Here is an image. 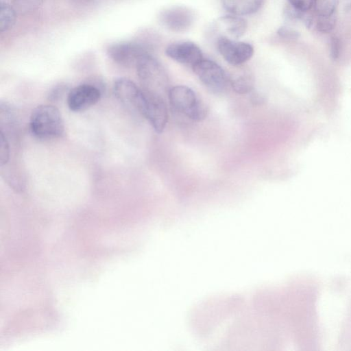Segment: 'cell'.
<instances>
[{
    "label": "cell",
    "mask_w": 351,
    "mask_h": 351,
    "mask_svg": "<svg viewBox=\"0 0 351 351\" xmlns=\"http://www.w3.org/2000/svg\"><path fill=\"white\" fill-rule=\"evenodd\" d=\"M29 127L34 136L42 140L60 137L64 132V124L59 110L50 104L37 106L32 111Z\"/></svg>",
    "instance_id": "cell-1"
},
{
    "label": "cell",
    "mask_w": 351,
    "mask_h": 351,
    "mask_svg": "<svg viewBox=\"0 0 351 351\" xmlns=\"http://www.w3.org/2000/svg\"><path fill=\"white\" fill-rule=\"evenodd\" d=\"M142 88L163 97L168 94L169 78L163 66L151 53L144 56L136 66Z\"/></svg>",
    "instance_id": "cell-2"
},
{
    "label": "cell",
    "mask_w": 351,
    "mask_h": 351,
    "mask_svg": "<svg viewBox=\"0 0 351 351\" xmlns=\"http://www.w3.org/2000/svg\"><path fill=\"white\" fill-rule=\"evenodd\" d=\"M167 97L173 109L189 119L201 121L206 117L207 107L191 88L183 85L173 86L169 90Z\"/></svg>",
    "instance_id": "cell-3"
},
{
    "label": "cell",
    "mask_w": 351,
    "mask_h": 351,
    "mask_svg": "<svg viewBox=\"0 0 351 351\" xmlns=\"http://www.w3.org/2000/svg\"><path fill=\"white\" fill-rule=\"evenodd\" d=\"M139 113L150 123L156 132H163L168 121V110L163 97L143 89Z\"/></svg>",
    "instance_id": "cell-4"
},
{
    "label": "cell",
    "mask_w": 351,
    "mask_h": 351,
    "mask_svg": "<svg viewBox=\"0 0 351 351\" xmlns=\"http://www.w3.org/2000/svg\"><path fill=\"white\" fill-rule=\"evenodd\" d=\"M192 69L202 83L213 93H222L230 83L224 70L213 60L203 58Z\"/></svg>",
    "instance_id": "cell-5"
},
{
    "label": "cell",
    "mask_w": 351,
    "mask_h": 351,
    "mask_svg": "<svg viewBox=\"0 0 351 351\" xmlns=\"http://www.w3.org/2000/svg\"><path fill=\"white\" fill-rule=\"evenodd\" d=\"M150 53L148 48L136 41H121L112 43L107 48V54L115 63L125 67H136L138 61Z\"/></svg>",
    "instance_id": "cell-6"
},
{
    "label": "cell",
    "mask_w": 351,
    "mask_h": 351,
    "mask_svg": "<svg viewBox=\"0 0 351 351\" xmlns=\"http://www.w3.org/2000/svg\"><path fill=\"white\" fill-rule=\"evenodd\" d=\"M217 47L224 60L233 66L245 63L254 54V47L250 43L225 37L217 40Z\"/></svg>",
    "instance_id": "cell-7"
},
{
    "label": "cell",
    "mask_w": 351,
    "mask_h": 351,
    "mask_svg": "<svg viewBox=\"0 0 351 351\" xmlns=\"http://www.w3.org/2000/svg\"><path fill=\"white\" fill-rule=\"evenodd\" d=\"M193 12L185 6H172L161 11L158 16L160 23L174 32H184L193 24Z\"/></svg>",
    "instance_id": "cell-8"
},
{
    "label": "cell",
    "mask_w": 351,
    "mask_h": 351,
    "mask_svg": "<svg viewBox=\"0 0 351 351\" xmlns=\"http://www.w3.org/2000/svg\"><path fill=\"white\" fill-rule=\"evenodd\" d=\"M101 90L92 84H83L71 89L67 94V105L73 112L85 110L97 104Z\"/></svg>",
    "instance_id": "cell-9"
},
{
    "label": "cell",
    "mask_w": 351,
    "mask_h": 351,
    "mask_svg": "<svg viewBox=\"0 0 351 351\" xmlns=\"http://www.w3.org/2000/svg\"><path fill=\"white\" fill-rule=\"evenodd\" d=\"M247 27V21L243 17L230 14L217 19L211 33L217 35L216 40L221 37L237 40L245 34Z\"/></svg>",
    "instance_id": "cell-10"
},
{
    "label": "cell",
    "mask_w": 351,
    "mask_h": 351,
    "mask_svg": "<svg viewBox=\"0 0 351 351\" xmlns=\"http://www.w3.org/2000/svg\"><path fill=\"white\" fill-rule=\"evenodd\" d=\"M166 55L171 59L191 67L203 59L200 48L191 41H177L167 46Z\"/></svg>",
    "instance_id": "cell-11"
},
{
    "label": "cell",
    "mask_w": 351,
    "mask_h": 351,
    "mask_svg": "<svg viewBox=\"0 0 351 351\" xmlns=\"http://www.w3.org/2000/svg\"><path fill=\"white\" fill-rule=\"evenodd\" d=\"M114 93L125 106L139 112L143 90L127 78H119L114 82Z\"/></svg>",
    "instance_id": "cell-12"
},
{
    "label": "cell",
    "mask_w": 351,
    "mask_h": 351,
    "mask_svg": "<svg viewBox=\"0 0 351 351\" xmlns=\"http://www.w3.org/2000/svg\"><path fill=\"white\" fill-rule=\"evenodd\" d=\"M224 9L230 14L242 16L258 12L265 0H221Z\"/></svg>",
    "instance_id": "cell-13"
},
{
    "label": "cell",
    "mask_w": 351,
    "mask_h": 351,
    "mask_svg": "<svg viewBox=\"0 0 351 351\" xmlns=\"http://www.w3.org/2000/svg\"><path fill=\"white\" fill-rule=\"evenodd\" d=\"M16 10L6 2H1L0 5V29L1 32L8 31L12 27L16 21Z\"/></svg>",
    "instance_id": "cell-14"
},
{
    "label": "cell",
    "mask_w": 351,
    "mask_h": 351,
    "mask_svg": "<svg viewBox=\"0 0 351 351\" xmlns=\"http://www.w3.org/2000/svg\"><path fill=\"white\" fill-rule=\"evenodd\" d=\"M230 84L233 90L239 94L249 93L254 88L253 78L246 74L230 79Z\"/></svg>",
    "instance_id": "cell-15"
},
{
    "label": "cell",
    "mask_w": 351,
    "mask_h": 351,
    "mask_svg": "<svg viewBox=\"0 0 351 351\" xmlns=\"http://www.w3.org/2000/svg\"><path fill=\"white\" fill-rule=\"evenodd\" d=\"M337 0H314L313 5L317 16H328L333 15Z\"/></svg>",
    "instance_id": "cell-16"
},
{
    "label": "cell",
    "mask_w": 351,
    "mask_h": 351,
    "mask_svg": "<svg viewBox=\"0 0 351 351\" xmlns=\"http://www.w3.org/2000/svg\"><path fill=\"white\" fill-rule=\"evenodd\" d=\"M43 0H13V6L16 12L27 13L36 9Z\"/></svg>",
    "instance_id": "cell-17"
},
{
    "label": "cell",
    "mask_w": 351,
    "mask_h": 351,
    "mask_svg": "<svg viewBox=\"0 0 351 351\" xmlns=\"http://www.w3.org/2000/svg\"><path fill=\"white\" fill-rule=\"evenodd\" d=\"M316 27L320 32H326L330 31L335 23L334 15L328 16H317Z\"/></svg>",
    "instance_id": "cell-18"
},
{
    "label": "cell",
    "mask_w": 351,
    "mask_h": 351,
    "mask_svg": "<svg viewBox=\"0 0 351 351\" xmlns=\"http://www.w3.org/2000/svg\"><path fill=\"white\" fill-rule=\"evenodd\" d=\"M9 144L3 132L1 131L0 164L5 165L9 160Z\"/></svg>",
    "instance_id": "cell-19"
},
{
    "label": "cell",
    "mask_w": 351,
    "mask_h": 351,
    "mask_svg": "<svg viewBox=\"0 0 351 351\" xmlns=\"http://www.w3.org/2000/svg\"><path fill=\"white\" fill-rule=\"evenodd\" d=\"M291 6L300 12L308 10L313 5L314 0H289Z\"/></svg>",
    "instance_id": "cell-20"
},
{
    "label": "cell",
    "mask_w": 351,
    "mask_h": 351,
    "mask_svg": "<svg viewBox=\"0 0 351 351\" xmlns=\"http://www.w3.org/2000/svg\"><path fill=\"white\" fill-rule=\"evenodd\" d=\"M277 34L282 38L286 39H296L299 37V32L289 27H281L278 31Z\"/></svg>",
    "instance_id": "cell-21"
},
{
    "label": "cell",
    "mask_w": 351,
    "mask_h": 351,
    "mask_svg": "<svg viewBox=\"0 0 351 351\" xmlns=\"http://www.w3.org/2000/svg\"><path fill=\"white\" fill-rule=\"evenodd\" d=\"M341 44L339 40L336 37H332L330 40V53L334 59H336L340 52Z\"/></svg>",
    "instance_id": "cell-22"
},
{
    "label": "cell",
    "mask_w": 351,
    "mask_h": 351,
    "mask_svg": "<svg viewBox=\"0 0 351 351\" xmlns=\"http://www.w3.org/2000/svg\"><path fill=\"white\" fill-rule=\"evenodd\" d=\"M66 90V87L64 85H58L54 87L49 94V99L53 101H56L61 97L64 91Z\"/></svg>",
    "instance_id": "cell-23"
}]
</instances>
